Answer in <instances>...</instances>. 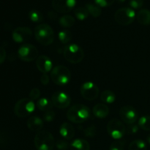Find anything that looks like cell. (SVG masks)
<instances>
[{
  "label": "cell",
  "instance_id": "6da1fadb",
  "mask_svg": "<svg viewBox=\"0 0 150 150\" xmlns=\"http://www.w3.org/2000/svg\"><path fill=\"white\" fill-rule=\"evenodd\" d=\"M91 111L87 106L82 104H76L70 108L67 113V118L73 123H82L90 117Z\"/></svg>",
  "mask_w": 150,
  "mask_h": 150
},
{
  "label": "cell",
  "instance_id": "7a4b0ae2",
  "mask_svg": "<svg viewBox=\"0 0 150 150\" xmlns=\"http://www.w3.org/2000/svg\"><path fill=\"white\" fill-rule=\"evenodd\" d=\"M35 37L37 41L42 45H49L53 42L54 34L52 28L46 23H40L35 28Z\"/></svg>",
  "mask_w": 150,
  "mask_h": 150
},
{
  "label": "cell",
  "instance_id": "3957f363",
  "mask_svg": "<svg viewBox=\"0 0 150 150\" xmlns=\"http://www.w3.org/2000/svg\"><path fill=\"white\" fill-rule=\"evenodd\" d=\"M34 142L38 150H52L56 143L53 135L46 130L38 132L35 136Z\"/></svg>",
  "mask_w": 150,
  "mask_h": 150
},
{
  "label": "cell",
  "instance_id": "277c9868",
  "mask_svg": "<svg viewBox=\"0 0 150 150\" xmlns=\"http://www.w3.org/2000/svg\"><path fill=\"white\" fill-rule=\"evenodd\" d=\"M63 55L68 62L78 64L83 59L84 52L83 48L77 44H69L64 47Z\"/></svg>",
  "mask_w": 150,
  "mask_h": 150
},
{
  "label": "cell",
  "instance_id": "5b68a950",
  "mask_svg": "<svg viewBox=\"0 0 150 150\" xmlns=\"http://www.w3.org/2000/svg\"><path fill=\"white\" fill-rule=\"evenodd\" d=\"M71 73L67 67L64 65H59L54 67L51 73V79L55 84L64 86L70 82Z\"/></svg>",
  "mask_w": 150,
  "mask_h": 150
},
{
  "label": "cell",
  "instance_id": "8992f818",
  "mask_svg": "<svg viewBox=\"0 0 150 150\" xmlns=\"http://www.w3.org/2000/svg\"><path fill=\"white\" fill-rule=\"evenodd\" d=\"M35 109V105L33 100L29 98H23L18 101L14 107V113L20 118L30 115Z\"/></svg>",
  "mask_w": 150,
  "mask_h": 150
},
{
  "label": "cell",
  "instance_id": "52a82bcc",
  "mask_svg": "<svg viewBox=\"0 0 150 150\" xmlns=\"http://www.w3.org/2000/svg\"><path fill=\"white\" fill-rule=\"evenodd\" d=\"M107 132L112 139H121L126 133V127L118 119H112L107 124Z\"/></svg>",
  "mask_w": 150,
  "mask_h": 150
},
{
  "label": "cell",
  "instance_id": "ba28073f",
  "mask_svg": "<svg viewBox=\"0 0 150 150\" xmlns=\"http://www.w3.org/2000/svg\"><path fill=\"white\" fill-rule=\"evenodd\" d=\"M136 18V13L130 7H122L117 10L114 15L116 22L122 26H127L133 22Z\"/></svg>",
  "mask_w": 150,
  "mask_h": 150
},
{
  "label": "cell",
  "instance_id": "9c48e42d",
  "mask_svg": "<svg viewBox=\"0 0 150 150\" xmlns=\"http://www.w3.org/2000/svg\"><path fill=\"white\" fill-rule=\"evenodd\" d=\"M18 55L24 62H32L38 57V50L35 45L29 43L23 44L18 51Z\"/></svg>",
  "mask_w": 150,
  "mask_h": 150
},
{
  "label": "cell",
  "instance_id": "30bf717a",
  "mask_svg": "<svg viewBox=\"0 0 150 150\" xmlns=\"http://www.w3.org/2000/svg\"><path fill=\"white\" fill-rule=\"evenodd\" d=\"M99 88L95 83L86 81L81 86L80 92L81 96L87 100H94L99 95Z\"/></svg>",
  "mask_w": 150,
  "mask_h": 150
},
{
  "label": "cell",
  "instance_id": "8fae6325",
  "mask_svg": "<svg viewBox=\"0 0 150 150\" xmlns=\"http://www.w3.org/2000/svg\"><path fill=\"white\" fill-rule=\"evenodd\" d=\"M53 104L57 108L64 109L67 108L71 103L70 97L63 92H56L51 96Z\"/></svg>",
  "mask_w": 150,
  "mask_h": 150
},
{
  "label": "cell",
  "instance_id": "7c38bea8",
  "mask_svg": "<svg viewBox=\"0 0 150 150\" xmlns=\"http://www.w3.org/2000/svg\"><path fill=\"white\" fill-rule=\"evenodd\" d=\"M32 36V32L30 28L26 26L17 27L13 30L12 34L13 40L18 43H22L29 40Z\"/></svg>",
  "mask_w": 150,
  "mask_h": 150
},
{
  "label": "cell",
  "instance_id": "4fadbf2b",
  "mask_svg": "<svg viewBox=\"0 0 150 150\" xmlns=\"http://www.w3.org/2000/svg\"><path fill=\"white\" fill-rule=\"evenodd\" d=\"M76 4V0H52V7L59 13H67L71 11Z\"/></svg>",
  "mask_w": 150,
  "mask_h": 150
},
{
  "label": "cell",
  "instance_id": "5bb4252c",
  "mask_svg": "<svg viewBox=\"0 0 150 150\" xmlns=\"http://www.w3.org/2000/svg\"><path fill=\"white\" fill-rule=\"evenodd\" d=\"M120 116L122 120L127 124H133L138 119V113L133 107L125 105L120 108Z\"/></svg>",
  "mask_w": 150,
  "mask_h": 150
},
{
  "label": "cell",
  "instance_id": "9a60e30c",
  "mask_svg": "<svg viewBox=\"0 0 150 150\" xmlns=\"http://www.w3.org/2000/svg\"><path fill=\"white\" fill-rule=\"evenodd\" d=\"M36 66L41 73H47L52 69V61L47 56H39L36 59Z\"/></svg>",
  "mask_w": 150,
  "mask_h": 150
},
{
  "label": "cell",
  "instance_id": "2e32d148",
  "mask_svg": "<svg viewBox=\"0 0 150 150\" xmlns=\"http://www.w3.org/2000/svg\"><path fill=\"white\" fill-rule=\"evenodd\" d=\"M44 126V122L42 119L38 116H32L27 120V127L32 131L40 132Z\"/></svg>",
  "mask_w": 150,
  "mask_h": 150
},
{
  "label": "cell",
  "instance_id": "e0dca14e",
  "mask_svg": "<svg viewBox=\"0 0 150 150\" xmlns=\"http://www.w3.org/2000/svg\"><path fill=\"white\" fill-rule=\"evenodd\" d=\"M59 133L65 140H71L75 136V128L70 123L64 122L60 127Z\"/></svg>",
  "mask_w": 150,
  "mask_h": 150
},
{
  "label": "cell",
  "instance_id": "ac0fdd59",
  "mask_svg": "<svg viewBox=\"0 0 150 150\" xmlns=\"http://www.w3.org/2000/svg\"><path fill=\"white\" fill-rule=\"evenodd\" d=\"M92 112L94 116L97 118L104 119L108 117L109 114V108L105 104L98 103L93 107Z\"/></svg>",
  "mask_w": 150,
  "mask_h": 150
},
{
  "label": "cell",
  "instance_id": "d6986e66",
  "mask_svg": "<svg viewBox=\"0 0 150 150\" xmlns=\"http://www.w3.org/2000/svg\"><path fill=\"white\" fill-rule=\"evenodd\" d=\"M70 150H89L90 145L87 141L84 139H77L70 144Z\"/></svg>",
  "mask_w": 150,
  "mask_h": 150
},
{
  "label": "cell",
  "instance_id": "ffe728a7",
  "mask_svg": "<svg viewBox=\"0 0 150 150\" xmlns=\"http://www.w3.org/2000/svg\"><path fill=\"white\" fill-rule=\"evenodd\" d=\"M138 22L142 25L150 24V10L147 9H142L138 12L136 15Z\"/></svg>",
  "mask_w": 150,
  "mask_h": 150
},
{
  "label": "cell",
  "instance_id": "44dd1931",
  "mask_svg": "<svg viewBox=\"0 0 150 150\" xmlns=\"http://www.w3.org/2000/svg\"><path fill=\"white\" fill-rule=\"evenodd\" d=\"M53 104L52 100L47 98H42L39 99L37 102V106L38 109L42 111H48L52 108Z\"/></svg>",
  "mask_w": 150,
  "mask_h": 150
},
{
  "label": "cell",
  "instance_id": "7402d4cb",
  "mask_svg": "<svg viewBox=\"0 0 150 150\" xmlns=\"http://www.w3.org/2000/svg\"><path fill=\"white\" fill-rule=\"evenodd\" d=\"M75 18L72 16L70 15H64L62 16L59 20V24L62 27L64 28H70L75 24Z\"/></svg>",
  "mask_w": 150,
  "mask_h": 150
},
{
  "label": "cell",
  "instance_id": "603a6c76",
  "mask_svg": "<svg viewBox=\"0 0 150 150\" xmlns=\"http://www.w3.org/2000/svg\"><path fill=\"white\" fill-rule=\"evenodd\" d=\"M100 99L105 103H112L116 100V95L114 92L110 90H105L101 93Z\"/></svg>",
  "mask_w": 150,
  "mask_h": 150
},
{
  "label": "cell",
  "instance_id": "cb8c5ba5",
  "mask_svg": "<svg viewBox=\"0 0 150 150\" xmlns=\"http://www.w3.org/2000/svg\"><path fill=\"white\" fill-rule=\"evenodd\" d=\"M86 8L89 12V14L95 18L99 17L102 13V10H101L100 7L98 6L97 4L89 3V4H86Z\"/></svg>",
  "mask_w": 150,
  "mask_h": 150
},
{
  "label": "cell",
  "instance_id": "d4e9b609",
  "mask_svg": "<svg viewBox=\"0 0 150 150\" xmlns=\"http://www.w3.org/2000/svg\"><path fill=\"white\" fill-rule=\"evenodd\" d=\"M146 144L142 139H136L130 144L128 150H146Z\"/></svg>",
  "mask_w": 150,
  "mask_h": 150
},
{
  "label": "cell",
  "instance_id": "484cf974",
  "mask_svg": "<svg viewBox=\"0 0 150 150\" xmlns=\"http://www.w3.org/2000/svg\"><path fill=\"white\" fill-rule=\"evenodd\" d=\"M28 16H29V18L30 19L31 21L35 22V23L42 22L44 19L43 15L42 14V13L37 10H30L29 14H28Z\"/></svg>",
  "mask_w": 150,
  "mask_h": 150
},
{
  "label": "cell",
  "instance_id": "4316f807",
  "mask_svg": "<svg viewBox=\"0 0 150 150\" xmlns=\"http://www.w3.org/2000/svg\"><path fill=\"white\" fill-rule=\"evenodd\" d=\"M72 37H73V35H72L71 32H70L69 30H67V29L60 31L58 35L59 40L63 44L68 43L72 40Z\"/></svg>",
  "mask_w": 150,
  "mask_h": 150
},
{
  "label": "cell",
  "instance_id": "83f0119b",
  "mask_svg": "<svg viewBox=\"0 0 150 150\" xmlns=\"http://www.w3.org/2000/svg\"><path fill=\"white\" fill-rule=\"evenodd\" d=\"M138 125L142 130L150 131V116H142L139 120Z\"/></svg>",
  "mask_w": 150,
  "mask_h": 150
},
{
  "label": "cell",
  "instance_id": "f1b7e54d",
  "mask_svg": "<svg viewBox=\"0 0 150 150\" xmlns=\"http://www.w3.org/2000/svg\"><path fill=\"white\" fill-rule=\"evenodd\" d=\"M75 16H76V18L79 19L80 21H83L86 19L89 16V12L86 10V7H78L76 9L74 12Z\"/></svg>",
  "mask_w": 150,
  "mask_h": 150
},
{
  "label": "cell",
  "instance_id": "f546056e",
  "mask_svg": "<svg viewBox=\"0 0 150 150\" xmlns=\"http://www.w3.org/2000/svg\"><path fill=\"white\" fill-rule=\"evenodd\" d=\"M55 146L59 150H67L70 146L68 142L65 139H59L55 143Z\"/></svg>",
  "mask_w": 150,
  "mask_h": 150
},
{
  "label": "cell",
  "instance_id": "4dcf8cb0",
  "mask_svg": "<svg viewBox=\"0 0 150 150\" xmlns=\"http://www.w3.org/2000/svg\"><path fill=\"white\" fill-rule=\"evenodd\" d=\"M139 125H136L135 123L133 124H129L127 127H126V132L130 135L136 134L139 132Z\"/></svg>",
  "mask_w": 150,
  "mask_h": 150
},
{
  "label": "cell",
  "instance_id": "1f68e13d",
  "mask_svg": "<svg viewBox=\"0 0 150 150\" xmlns=\"http://www.w3.org/2000/svg\"><path fill=\"white\" fill-rule=\"evenodd\" d=\"M95 4L100 7H107L112 5L115 0H94Z\"/></svg>",
  "mask_w": 150,
  "mask_h": 150
},
{
  "label": "cell",
  "instance_id": "d6a6232c",
  "mask_svg": "<svg viewBox=\"0 0 150 150\" xmlns=\"http://www.w3.org/2000/svg\"><path fill=\"white\" fill-rule=\"evenodd\" d=\"M124 142L122 141H116L111 144L109 150H124Z\"/></svg>",
  "mask_w": 150,
  "mask_h": 150
},
{
  "label": "cell",
  "instance_id": "836d02e7",
  "mask_svg": "<svg viewBox=\"0 0 150 150\" xmlns=\"http://www.w3.org/2000/svg\"><path fill=\"white\" fill-rule=\"evenodd\" d=\"M83 133H84V135L87 137L92 138L93 136H95L96 134V128H95V126L92 125L89 126V127H86L84 130H83Z\"/></svg>",
  "mask_w": 150,
  "mask_h": 150
},
{
  "label": "cell",
  "instance_id": "e575fe53",
  "mask_svg": "<svg viewBox=\"0 0 150 150\" xmlns=\"http://www.w3.org/2000/svg\"><path fill=\"white\" fill-rule=\"evenodd\" d=\"M55 112L54 111H45V113L43 115V119L45 122H51L54 121V118H55Z\"/></svg>",
  "mask_w": 150,
  "mask_h": 150
},
{
  "label": "cell",
  "instance_id": "d590c367",
  "mask_svg": "<svg viewBox=\"0 0 150 150\" xmlns=\"http://www.w3.org/2000/svg\"><path fill=\"white\" fill-rule=\"evenodd\" d=\"M40 96V90L38 88H33L29 92V98L32 100L39 99Z\"/></svg>",
  "mask_w": 150,
  "mask_h": 150
},
{
  "label": "cell",
  "instance_id": "8d00e7d4",
  "mask_svg": "<svg viewBox=\"0 0 150 150\" xmlns=\"http://www.w3.org/2000/svg\"><path fill=\"white\" fill-rule=\"evenodd\" d=\"M129 4L133 9H139L143 6L144 0H130Z\"/></svg>",
  "mask_w": 150,
  "mask_h": 150
},
{
  "label": "cell",
  "instance_id": "74e56055",
  "mask_svg": "<svg viewBox=\"0 0 150 150\" xmlns=\"http://www.w3.org/2000/svg\"><path fill=\"white\" fill-rule=\"evenodd\" d=\"M6 56H7V54H6L5 49L0 46V64L4 62L6 59Z\"/></svg>",
  "mask_w": 150,
  "mask_h": 150
},
{
  "label": "cell",
  "instance_id": "f35d334b",
  "mask_svg": "<svg viewBox=\"0 0 150 150\" xmlns=\"http://www.w3.org/2000/svg\"><path fill=\"white\" fill-rule=\"evenodd\" d=\"M49 81H50V79H49V77H48V75H47V73H43V74H42V76L40 77V81H41V83L44 85V86L48 84V83H49Z\"/></svg>",
  "mask_w": 150,
  "mask_h": 150
},
{
  "label": "cell",
  "instance_id": "ab89813d",
  "mask_svg": "<svg viewBox=\"0 0 150 150\" xmlns=\"http://www.w3.org/2000/svg\"><path fill=\"white\" fill-rule=\"evenodd\" d=\"M146 141H147L148 143H149V144H150V133H149V135H148L147 137H146Z\"/></svg>",
  "mask_w": 150,
  "mask_h": 150
},
{
  "label": "cell",
  "instance_id": "60d3db41",
  "mask_svg": "<svg viewBox=\"0 0 150 150\" xmlns=\"http://www.w3.org/2000/svg\"><path fill=\"white\" fill-rule=\"evenodd\" d=\"M125 1H126V0H118V1L120 3H123V2H125Z\"/></svg>",
  "mask_w": 150,
  "mask_h": 150
}]
</instances>
